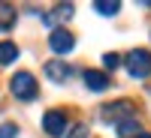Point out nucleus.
<instances>
[{"mask_svg":"<svg viewBox=\"0 0 151 138\" xmlns=\"http://www.w3.org/2000/svg\"><path fill=\"white\" fill-rule=\"evenodd\" d=\"M94 9L100 12V15H118L121 3H118V0H106V3H103V0H100V3H94Z\"/></svg>","mask_w":151,"mask_h":138,"instance_id":"obj_11","label":"nucleus"},{"mask_svg":"<svg viewBox=\"0 0 151 138\" xmlns=\"http://www.w3.org/2000/svg\"><path fill=\"white\" fill-rule=\"evenodd\" d=\"M48 48H52L55 54H70L73 48H76V36L67 27H55L52 36H48Z\"/></svg>","mask_w":151,"mask_h":138,"instance_id":"obj_4","label":"nucleus"},{"mask_svg":"<svg viewBox=\"0 0 151 138\" xmlns=\"http://www.w3.org/2000/svg\"><path fill=\"white\" fill-rule=\"evenodd\" d=\"M124 66H127V75L130 78H148L151 75V51L148 48H133L124 60Z\"/></svg>","mask_w":151,"mask_h":138,"instance_id":"obj_2","label":"nucleus"},{"mask_svg":"<svg viewBox=\"0 0 151 138\" xmlns=\"http://www.w3.org/2000/svg\"><path fill=\"white\" fill-rule=\"evenodd\" d=\"M82 78H85V87L88 90H94V93H103V90H109V75L106 72H100V69H85L82 72Z\"/></svg>","mask_w":151,"mask_h":138,"instance_id":"obj_6","label":"nucleus"},{"mask_svg":"<svg viewBox=\"0 0 151 138\" xmlns=\"http://www.w3.org/2000/svg\"><path fill=\"white\" fill-rule=\"evenodd\" d=\"M118 135H121V138H127V135L136 138V135H139V123H136L133 117H130V120H124V123H118Z\"/></svg>","mask_w":151,"mask_h":138,"instance_id":"obj_12","label":"nucleus"},{"mask_svg":"<svg viewBox=\"0 0 151 138\" xmlns=\"http://www.w3.org/2000/svg\"><path fill=\"white\" fill-rule=\"evenodd\" d=\"M9 90L15 99H21V102H30V99L40 96V84H36V78L30 72H15L9 81Z\"/></svg>","mask_w":151,"mask_h":138,"instance_id":"obj_1","label":"nucleus"},{"mask_svg":"<svg viewBox=\"0 0 151 138\" xmlns=\"http://www.w3.org/2000/svg\"><path fill=\"white\" fill-rule=\"evenodd\" d=\"M118 63H121V54H115V51L103 54V66H106V69H118Z\"/></svg>","mask_w":151,"mask_h":138,"instance_id":"obj_14","label":"nucleus"},{"mask_svg":"<svg viewBox=\"0 0 151 138\" xmlns=\"http://www.w3.org/2000/svg\"><path fill=\"white\" fill-rule=\"evenodd\" d=\"M15 18H18L15 6H9V3H0V30H9L12 24H15Z\"/></svg>","mask_w":151,"mask_h":138,"instance_id":"obj_10","label":"nucleus"},{"mask_svg":"<svg viewBox=\"0 0 151 138\" xmlns=\"http://www.w3.org/2000/svg\"><path fill=\"white\" fill-rule=\"evenodd\" d=\"M100 117H103L106 123H124V120H130L133 117V102L130 99H118V102H109L103 105V111H100Z\"/></svg>","mask_w":151,"mask_h":138,"instance_id":"obj_3","label":"nucleus"},{"mask_svg":"<svg viewBox=\"0 0 151 138\" xmlns=\"http://www.w3.org/2000/svg\"><path fill=\"white\" fill-rule=\"evenodd\" d=\"M64 138H88V126L85 123H76V126H70V132Z\"/></svg>","mask_w":151,"mask_h":138,"instance_id":"obj_13","label":"nucleus"},{"mask_svg":"<svg viewBox=\"0 0 151 138\" xmlns=\"http://www.w3.org/2000/svg\"><path fill=\"white\" fill-rule=\"evenodd\" d=\"M42 18H45L48 27H52V24H58V21H67V18H73V3H58L55 12H48V15H42Z\"/></svg>","mask_w":151,"mask_h":138,"instance_id":"obj_8","label":"nucleus"},{"mask_svg":"<svg viewBox=\"0 0 151 138\" xmlns=\"http://www.w3.org/2000/svg\"><path fill=\"white\" fill-rule=\"evenodd\" d=\"M15 57H18V45L9 42V39H3V42H0V66L15 63Z\"/></svg>","mask_w":151,"mask_h":138,"instance_id":"obj_9","label":"nucleus"},{"mask_svg":"<svg viewBox=\"0 0 151 138\" xmlns=\"http://www.w3.org/2000/svg\"><path fill=\"white\" fill-rule=\"evenodd\" d=\"M136 138H151V132H139V135H136Z\"/></svg>","mask_w":151,"mask_h":138,"instance_id":"obj_16","label":"nucleus"},{"mask_svg":"<svg viewBox=\"0 0 151 138\" xmlns=\"http://www.w3.org/2000/svg\"><path fill=\"white\" fill-rule=\"evenodd\" d=\"M15 135H18L15 123H3V126H0V138H15Z\"/></svg>","mask_w":151,"mask_h":138,"instance_id":"obj_15","label":"nucleus"},{"mask_svg":"<svg viewBox=\"0 0 151 138\" xmlns=\"http://www.w3.org/2000/svg\"><path fill=\"white\" fill-rule=\"evenodd\" d=\"M45 75H48L52 81L64 84L70 75H73V66H70V63H64V60H48V63H45Z\"/></svg>","mask_w":151,"mask_h":138,"instance_id":"obj_7","label":"nucleus"},{"mask_svg":"<svg viewBox=\"0 0 151 138\" xmlns=\"http://www.w3.org/2000/svg\"><path fill=\"white\" fill-rule=\"evenodd\" d=\"M42 129L48 135H64L67 132V111H60V108L45 111V114H42Z\"/></svg>","mask_w":151,"mask_h":138,"instance_id":"obj_5","label":"nucleus"}]
</instances>
